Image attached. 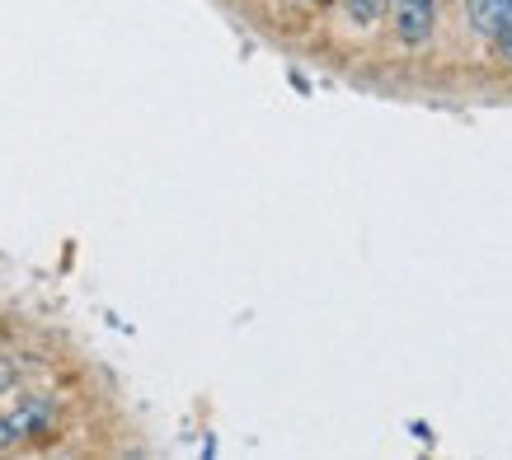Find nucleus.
Listing matches in <instances>:
<instances>
[{"label": "nucleus", "mask_w": 512, "mask_h": 460, "mask_svg": "<svg viewBox=\"0 0 512 460\" xmlns=\"http://www.w3.org/2000/svg\"><path fill=\"white\" fill-rule=\"evenodd\" d=\"M52 418H57V404L47 395H33L24 404H15L10 414L0 418V446H15V442H33V437H43L52 428Z\"/></svg>", "instance_id": "nucleus-1"}, {"label": "nucleus", "mask_w": 512, "mask_h": 460, "mask_svg": "<svg viewBox=\"0 0 512 460\" xmlns=\"http://www.w3.org/2000/svg\"><path fill=\"white\" fill-rule=\"evenodd\" d=\"M395 5V38L404 47L433 43L437 29V0H390Z\"/></svg>", "instance_id": "nucleus-2"}, {"label": "nucleus", "mask_w": 512, "mask_h": 460, "mask_svg": "<svg viewBox=\"0 0 512 460\" xmlns=\"http://www.w3.org/2000/svg\"><path fill=\"white\" fill-rule=\"evenodd\" d=\"M508 5H512V0H466V15H470V24H475V33H484V38H489Z\"/></svg>", "instance_id": "nucleus-3"}, {"label": "nucleus", "mask_w": 512, "mask_h": 460, "mask_svg": "<svg viewBox=\"0 0 512 460\" xmlns=\"http://www.w3.org/2000/svg\"><path fill=\"white\" fill-rule=\"evenodd\" d=\"M343 10H348V19H353L357 29H372L390 10V0H343Z\"/></svg>", "instance_id": "nucleus-4"}, {"label": "nucleus", "mask_w": 512, "mask_h": 460, "mask_svg": "<svg viewBox=\"0 0 512 460\" xmlns=\"http://www.w3.org/2000/svg\"><path fill=\"white\" fill-rule=\"evenodd\" d=\"M489 38H494L498 57H503V62H512V5H508V10H503V19H498V24H494V33H489Z\"/></svg>", "instance_id": "nucleus-5"}, {"label": "nucleus", "mask_w": 512, "mask_h": 460, "mask_svg": "<svg viewBox=\"0 0 512 460\" xmlns=\"http://www.w3.org/2000/svg\"><path fill=\"white\" fill-rule=\"evenodd\" d=\"M15 362H5V357H0V390H10V385H15Z\"/></svg>", "instance_id": "nucleus-6"}]
</instances>
